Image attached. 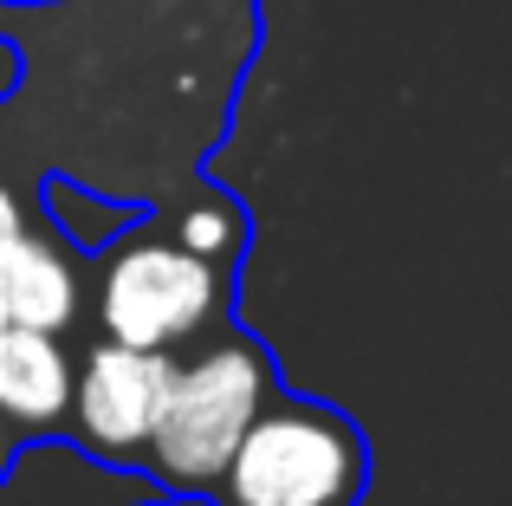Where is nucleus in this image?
Masks as SVG:
<instances>
[{"instance_id":"obj_1","label":"nucleus","mask_w":512,"mask_h":506,"mask_svg":"<svg viewBox=\"0 0 512 506\" xmlns=\"http://www.w3.org/2000/svg\"><path fill=\"white\" fill-rule=\"evenodd\" d=\"M234 279L240 266L195 253L163 208H143L91 253V331L175 357L234 318Z\"/></svg>"},{"instance_id":"obj_2","label":"nucleus","mask_w":512,"mask_h":506,"mask_svg":"<svg viewBox=\"0 0 512 506\" xmlns=\"http://www.w3.org/2000/svg\"><path fill=\"white\" fill-rule=\"evenodd\" d=\"M279 390H286V377H279V357L266 351V338L227 318L201 344L175 351L163 422L150 435L143 474L175 500H208V487L234 461L240 435L260 422V409Z\"/></svg>"},{"instance_id":"obj_3","label":"nucleus","mask_w":512,"mask_h":506,"mask_svg":"<svg viewBox=\"0 0 512 506\" xmlns=\"http://www.w3.org/2000/svg\"><path fill=\"white\" fill-rule=\"evenodd\" d=\"M370 442L363 422L318 396L279 390L240 435L234 461L208 487V506H363Z\"/></svg>"},{"instance_id":"obj_4","label":"nucleus","mask_w":512,"mask_h":506,"mask_svg":"<svg viewBox=\"0 0 512 506\" xmlns=\"http://www.w3.org/2000/svg\"><path fill=\"white\" fill-rule=\"evenodd\" d=\"M169 351H143V344H117L98 338L78 357V383H72V422H65V448L91 455L98 468L117 474H143L150 435L163 422V396H169Z\"/></svg>"},{"instance_id":"obj_5","label":"nucleus","mask_w":512,"mask_h":506,"mask_svg":"<svg viewBox=\"0 0 512 506\" xmlns=\"http://www.w3.org/2000/svg\"><path fill=\"white\" fill-rule=\"evenodd\" d=\"M0 305L7 325H33V331H72L91 325V247L78 234H65V221H39L20 241L0 253Z\"/></svg>"},{"instance_id":"obj_6","label":"nucleus","mask_w":512,"mask_h":506,"mask_svg":"<svg viewBox=\"0 0 512 506\" xmlns=\"http://www.w3.org/2000/svg\"><path fill=\"white\" fill-rule=\"evenodd\" d=\"M72 383H78L72 338L33 331V325H0V416L13 422V435H20L26 448L65 442Z\"/></svg>"},{"instance_id":"obj_7","label":"nucleus","mask_w":512,"mask_h":506,"mask_svg":"<svg viewBox=\"0 0 512 506\" xmlns=\"http://www.w3.org/2000/svg\"><path fill=\"white\" fill-rule=\"evenodd\" d=\"M156 208H163V221L195 253H208V260H221V266L247 260L253 221H247V208H240L227 189H214V182H188L182 195H169V202H156Z\"/></svg>"},{"instance_id":"obj_8","label":"nucleus","mask_w":512,"mask_h":506,"mask_svg":"<svg viewBox=\"0 0 512 506\" xmlns=\"http://www.w3.org/2000/svg\"><path fill=\"white\" fill-rule=\"evenodd\" d=\"M39 221H52V208H46V202H26V195L13 189V176L0 169V253L20 241L26 228H39Z\"/></svg>"},{"instance_id":"obj_9","label":"nucleus","mask_w":512,"mask_h":506,"mask_svg":"<svg viewBox=\"0 0 512 506\" xmlns=\"http://www.w3.org/2000/svg\"><path fill=\"white\" fill-rule=\"evenodd\" d=\"M20 448H26V442H20V435H13V422L0 416V481H7V474H13V461H20Z\"/></svg>"},{"instance_id":"obj_10","label":"nucleus","mask_w":512,"mask_h":506,"mask_svg":"<svg viewBox=\"0 0 512 506\" xmlns=\"http://www.w3.org/2000/svg\"><path fill=\"white\" fill-rule=\"evenodd\" d=\"M137 506H195V500H175V494H163V500H137Z\"/></svg>"},{"instance_id":"obj_11","label":"nucleus","mask_w":512,"mask_h":506,"mask_svg":"<svg viewBox=\"0 0 512 506\" xmlns=\"http://www.w3.org/2000/svg\"><path fill=\"white\" fill-rule=\"evenodd\" d=\"M0 325H7V305H0Z\"/></svg>"}]
</instances>
